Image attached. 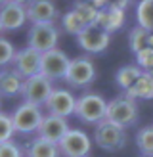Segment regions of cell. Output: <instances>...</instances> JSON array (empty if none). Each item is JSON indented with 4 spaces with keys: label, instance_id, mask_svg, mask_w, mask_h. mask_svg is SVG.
I'll list each match as a JSON object with an SVG mask.
<instances>
[{
    "label": "cell",
    "instance_id": "cell-18",
    "mask_svg": "<svg viewBox=\"0 0 153 157\" xmlns=\"http://www.w3.org/2000/svg\"><path fill=\"white\" fill-rule=\"evenodd\" d=\"M125 94L132 100H153V71H144Z\"/></svg>",
    "mask_w": 153,
    "mask_h": 157
},
{
    "label": "cell",
    "instance_id": "cell-15",
    "mask_svg": "<svg viewBox=\"0 0 153 157\" xmlns=\"http://www.w3.org/2000/svg\"><path fill=\"white\" fill-rule=\"evenodd\" d=\"M0 21H2L4 31H17L19 27H23L27 19V8L21 4H13L8 2L6 6L0 8Z\"/></svg>",
    "mask_w": 153,
    "mask_h": 157
},
{
    "label": "cell",
    "instance_id": "cell-32",
    "mask_svg": "<svg viewBox=\"0 0 153 157\" xmlns=\"http://www.w3.org/2000/svg\"><path fill=\"white\" fill-rule=\"evenodd\" d=\"M149 46L153 48V33H149Z\"/></svg>",
    "mask_w": 153,
    "mask_h": 157
},
{
    "label": "cell",
    "instance_id": "cell-28",
    "mask_svg": "<svg viewBox=\"0 0 153 157\" xmlns=\"http://www.w3.org/2000/svg\"><path fill=\"white\" fill-rule=\"evenodd\" d=\"M136 65L142 69V71H153V48L147 46L142 52L136 54Z\"/></svg>",
    "mask_w": 153,
    "mask_h": 157
},
{
    "label": "cell",
    "instance_id": "cell-21",
    "mask_svg": "<svg viewBox=\"0 0 153 157\" xmlns=\"http://www.w3.org/2000/svg\"><path fill=\"white\" fill-rule=\"evenodd\" d=\"M136 21L145 31L153 33V0H140L136 6Z\"/></svg>",
    "mask_w": 153,
    "mask_h": 157
},
{
    "label": "cell",
    "instance_id": "cell-35",
    "mask_svg": "<svg viewBox=\"0 0 153 157\" xmlns=\"http://www.w3.org/2000/svg\"><path fill=\"white\" fill-rule=\"evenodd\" d=\"M0 111H2V98H0Z\"/></svg>",
    "mask_w": 153,
    "mask_h": 157
},
{
    "label": "cell",
    "instance_id": "cell-16",
    "mask_svg": "<svg viewBox=\"0 0 153 157\" xmlns=\"http://www.w3.org/2000/svg\"><path fill=\"white\" fill-rule=\"evenodd\" d=\"M126 21V13L122 10H111V8H105V10L98 12V19H96V27H99L105 33H115L119 31Z\"/></svg>",
    "mask_w": 153,
    "mask_h": 157
},
{
    "label": "cell",
    "instance_id": "cell-19",
    "mask_svg": "<svg viewBox=\"0 0 153 157\" xmlns=\"http://www.w3.org/2000/svg\"><path fill=\"white\" fill-rule=\"evenodd\" d=\"M25 155L27 157H59L61 153L58 144H52L48 140L36 136L25 146Z\"/></svg>",
    "mask_w": 153,
    "mask_h": 157
},
{
    "label": "cell",
    "instance_id": "cell-12",
    "mask_svg": "<svg viewBox=\"0 0 153 157\" xmlns=\"http://www.w3.org/2000/svg\"><path fill=\"white\" fill-rule=\"evenodd\" d=\"M40 56L36 50L33 48H23L15 52V58H13V71L17 73L23 81L29 77H35L40 73Z\"/></svg>",
    "mask_w": 153,
    "mask_h": 157
},
{
    "label": "cell",
    "instance_id": "cell-1",
    "mask_svg": "<svg viewBox=\"0 0 153 157\" xmlns=\"http://www.w3.org/2000/svg\"><path fill=\"white\" fill-rule=\"evenodd\" d=\"M138 117H140V107H138L136 100L128 98L126 94L113 98L111 101H107V113H105V121H109L113 124L126 128L136 124Z\"/></svg>",
    "mask_w": 153,
    "mask_h": 157
},
{
    "label": "cell",
    "instance_id": "cell-5",
    "mask_svg": "<svg viewBox=\"0 0 153 157\" xmlns=\"http://www.w3.org/2000/svg\"><path fill=\"white\" fill-rule=\"evenodd\" d=\"M63 81L69 86H75V88H86L88 84H92L96 81V65L88 56H79L71 59L67 69V75Z\"/></svg>",
    "mask_w": 153,
    "mask_h": 157
},
{
    "label": "cell",
    "instance_id": "cell-13",
    "mask_svg": "<svg viewBox=\"0 0 153 157\" xmlns=\"http://www.w3.org/2000/svg\"><path fill=\"white\" fill-rule=\"evenodd\" d=\"M27 8V19L33 23H56L59 12L52 0H31Z\"/></svg>",
    "mask_w": 153,
    "mask_h": 157
},
{
    "label": "cell",
    "instance_id": "cell-3",
    "mask_svg": "<svg viewBox=\"0 0 153 157\" xmlns=\"http://www.w3.org/2000/svg\"><path fill=\"white\" fill-rule=\"evenodd\" d=\"M94 142L105 151H119L128 142L126 128L113 124L109 121H102L94 130Z\"/></svg>",
    "mask_w": 153,
    "mask_h": 157
},
{
    "label": "cell",
    "instance_id": "cell-10",
    "mask_svg": "<svg viewBox=\"0 0 153 157\" xmlns=\"http://www.w3.org/2000/svg\"><path fill=\"white\" fill-rule=\"evenodd\" d=\"M111 42V35L102 31L96 25H90L76 36V44L86 52V54H102L109 48Z\"/></svg>",
    "mask_w": 153,
    "mask_h": 157
},
{
    "label": "cell",
    "instance_id": "cell-2",
    "mask_svg": "<svg viewBox=\"0 0 153 157\" xmlns=\"http://www.w3.org/2000/svg\"><path fill=\"white\" fill-rule=\"evenodd\" d=\"M105 113H107V101L103 96H99L96 92H86L80 98H76V107H75V115L79 117L82 123L86 124H99L105 121Z\"/></svg>",
    "mask_w": 153,
    "mask_h": 157
},
{
    "label": "cell",
    "instance_id": "cell-23",
    "mask_svg": "<svg viewBox=\"0 0 153 157\" xmlns=\"http://www.w3.org/2000/svg\"><path fill=\"white\" fill-rule=\"evenodd\" d=\"M136 146L144 157H153V127H142L136 132Z\"/></svg>",
    "mask_w": 153,
    "mask_h": 157
},
{
    "label": "cell",
    "instance_id": "cell-6",
    "mask_svg": "<svg viewBox=\"0 0 153 157\" xmlns=\"http://www.w3.org/2000/svg\"><path fill=\"white\" fill-rule=\"evenodd\" d=\"M58 38H59V33L54 23H35V25H31L27 33L29 48L36 50L38 54L54 50L58 44Z\"/></svg>",
    "mask_w": 153,
    "mask_h": 157
},
{
    "label": "cell",
    "instance_id": "cell-27",
    "mask_svg": "<svg viewBox=\"0 0 153 157\" xmlns=\"http://www.w3.org/2000/svg\"><path fill=\"white\" fill-rule=\"evenodd\" d=\"M15 52H17V50L13 48V44L10 40L4 38V36H0V67H6V65L13 63Z\"/></svg>",
    "mask_w": 153,
    "mask_h": 157
},
{
    "label": "cell",
    "instance_id": "cell-17",
    "mask_svg": "<svg viewBox=\"0 0 153 157\" xmlns=\"http://www.w3.org/2000/svg\"><path fill=\"white\" fill-rule=\"evenodd\" d=\"M23 90V78L12 69V71H0V98H15L21 96Z\"/></svg>",
    "mask_w": 153,
    "mask_h": 157
},
{
    "label": "cell",
    "instance_id": "cell-31",
    "mask_svg": "<svg viewBox=\"0 0 153 157\" xmlns=\"http://www.w3.org/2000/svg\"><path fill=\"white\" fill-rule=\"evenodd\" d=\"M8 2H13V4H21V6H27L31 0H8Z\"/></svg>",
    "mask_w": 153,
    "mask_h": 157
},
{
    "label": "cell",
    "instance_id": "cell-36",
    "mask_svg": "<svg viewBox=\"0 0 153 157\" xmlns=\"http://www.w3.org/2000/svg\"><path fill=\"white\" fill-rule=\"evenodd\" d=\"M151 127H153V124H151Z\"/></svg>",
    "mask_w": 153,
    "mask_h": 157
},
{
    "label": "cell",
    "instance_id": "cell-33",
    "mask_svg": "<svg viewBox=\"0 0 153 157\" xmlns=\"http://www.w3.org/2000/svg\"><path fill=\"white\" fill-rule=\"evenodd\" d=\"M8 4V0H0V8H2V6H6Z\"/></svg>",
    "mask_w": 153,
    "mask_h": 157
},
{
    "label": "cell",
    "instance_id": "cell-14",
    "mask_svg": "<svg viewBox=\"0 0 153 157\" xmlns=\"http://www.w3.org/2000/svg\"><path fill=\"white\" fill-rule=\"evenodd\" d=\"M67 132H69L67 119L56 117V115H44L42 124H40V128H38V136L48 140L52 144H59Z\"/></svg>",
    "mask_w": 153,
    "mask_h": 157
},
{
    "label": "cell",
    "instance_id": "cell-24",
    "mask_svg": "<svg viewBox=\"0 0 153 157\" xmlns=\"http://www.w3.org/2000/svg\"><path fill=\"white\" fill-rule=\"evenodd\" d=\"M128 46H130V50L134 54L142 52L144 48H147L149 46V31H145L144 27L136 25L128 35Z\"/></svg>",
    "mask_w": 153,
    "mask_h": 157
},
{
    "label": "cell",
    "instance_id": "cell-11",
    "mask_svg": "<svg viewBox=\"0 0 153 157\" xmlns=\"http://www.w3.org/2000/svg\"><path fill=\"white\" fill-rule=\"evenodd\" d=\"M46 111L48 115H56V117H69L75 113L76 107V98L73 96V92H69L67 88H54L50 94V98L46 100Z\"/></svg>",
    "mask_w": 153,
    "mask_h": 157
},
{
    "label": "cell",
    "instance_id": "cell-22",
    "mask_svg": "<svg viewBox=\"0 0 153 157\" xmlns=\"http://www.w3.org/2000/svg\"><path fill=\"white\" fill-rule=\"evenodd\" d=\"M71 10L79 15V17L84 21V25L90 27V25H96V19H98V8H94L88 0H76V2L73 4Z\"/></svg>",
    "mask_w": 153,
    "mask_h": 157
},
{
    "label": "cell",
    "instance_id": "cell-30",
    "mask_svg": "<svg viewBox=\"0 0 153 157\" xmlns=\"http://www.w3.org/2000/svg\"><path fill=\"white\" fill-rule=\"evenodd\" d=\"M132 0H107V8H111V10H122L125 12L126 8L130 6Z\"/></svg>",
    "mask_w": 153,
    "mask_h": 157
},
{
    "label": "cell",
    "instance_id": "cell-34",
    "mask_svg": "<svg viewBox=\"0 0 153 157\" xmlns=\"http://www.w3.org/2000/svg\"><path fill=\"white\" fill-rule=\"evenodd\" d=\"M2 31H4V27H2V21H0V33H2Z\"/></svg>",
    "mask_w": 153,
    "mask_h": 157
},
{
    "label": "cell",
    "instance_id": "cell-25",
    "mask_svg": "<svg viewBox=\"0 0 153 157\" xmlns=\"http://www.w3.org/2000/svg\"><path fill=\"white\" fill-rule=\"evenodd\" d=\"M61 23H63V29L67 31L69 35H75V36H79L84 29H86V25H84V21L76 15L73 10H69L63 17H61Z\"/></svg>",
    "mask_w": 153,
    "mask_h": 157
},
{
    "label": "cell",
    "instance_id": "cell-9",
    "mask_svg": "<svg viewBox=\"0 0 153 157\" xmlns=\"http://www.w3.org/2000/svg\"><path fill=\"white\" fill-rule=\"evenodd\" d=\"M58 146H59V153L65 157H88L92 150V142L88 134L79 128H69V132Z\"/></svg>",
    "mask_w": 153,
    "mask_h": 157
},
{
    "label": "cell",
    "instance_id": "cell-26",
    "mask_svg": "<svg viewBox=\"0 0 153 157\" xmlns=\"http://www.w3.org/2000/svg\"><path fill=\"white\" fill-rule=\"evenodd\" d=\"M13 134H15V128H13L12 115H8V113H4V111H0V144L10 142Z\"/></svg>",
    "mask_w": 153,
    "mask_h": 157
},
{
    "label": "cell",
    "instance_id": "cell-4",
    "mask_svg": "<svg viewBox=\"0 0 153 157\" xmlns=\"http://www.w3.org/2000/svg\"><path fill=\"white\" fill-rule=\"evenodd\" d=\"M44 119V113L38 105L27 104L23 101L17 107L13 109L12 113V121H13V128L19 134H33V132H38Z\"/></svg>",
    "mask_w": 153,
    "mask_h": 157
},
{
    "label": "cell",
    "instance_id": "cell-29",
    "mask_svg": "<svg viewBox=\"0 0 153 157\" xmlns=\"http://www.w3.org/2000/svg\"><path fill=\"white\" fill-rule=\"evenodd\" d=\"M0 157H23V151L17 144L10 140V142L0 144Z\"/></svg>",
    "mask_w": 153,
    "mask_h": 157
},
{
    "label": "cell",
    "instance_id": "cell-7",
    "mask_svg": "<svg viewBox=\"0 0 153 157\" xmlns=\"http://www.w3.org/2000/svg\"><path fill=\"white\" fill-rule=\"evenodd\" d=\"M52 92H54V82L40 73L23 81L21 96H23V101H27V104H33V105L40 107V105L46 104V100L50 98Z\"/></svg>",
    "mask_w": 153,
    "mask_h": 157
},
{
    "label": "cell",
    "instance_id": "cell-8",
    "mask_svg": "<svg viewBox=\"0 0 153 157\" xmlns=\"http://www.w3.org/2000/svg\"><path fill=\"white\" fill-rule=\"evenodd\" d=\"M71 59L63 50L54 48L50 52H44L40 56V75H44L50 81H63L67 75V69Z\"/></svg>",
    "mask_w": 153,
    "mask_h": 157
},
{
    "label": "cell",
    "instance_id": "cell-20",
    "mask_svg": "<svg viewBox=\"0 0 153 157\" xmlns=\"http://www.w3.org/2000/svg\"><path fill=\"white\" fill-rule=\"evenodd\" d=\"M142 73H144V71H142V69L138 67L136 63L122 65V67L119 69V71L115 73V82H117V84L121 86V88L126 92V90L130 88V86H132V84L138 81V78L142 77Z\"/></svg>",
    "mask_w": 153,
    "mask_h": 157
}]
</instances>
